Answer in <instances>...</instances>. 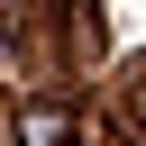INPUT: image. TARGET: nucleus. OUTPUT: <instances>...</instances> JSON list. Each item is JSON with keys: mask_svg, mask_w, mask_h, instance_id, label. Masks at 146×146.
I'll list each match as a JSON object with an SVG mask.
<instances>
[{"mask_svg": "<svg viewBox=\"0 0 146 146\" xmlns=\"http://www.w3.org/2000/svg\"><path fill=\"white\" fill-rule=\"evenodd\" d=\"M9 128H18V146H64L73 137V100H27Z\"/></svg>", "mask_w": 146, "mask_h": 146, "instance_id": "obj_1", "label": "nucleus"}, {"mask_svg": "<svg viewBox=\"0 0 146 146\" xmlns=\"http://www.w3.org/2000/svg\"><path fill=\"white\" fill-rule=\"evenodd\" d=\"M128 100H137V119H146V64H137V82H128Z\"/></svg>", "mask_w": 146, "mask_h": 146, "instance_id": "obj_2", "label": "nucleus"}]
</instances>
